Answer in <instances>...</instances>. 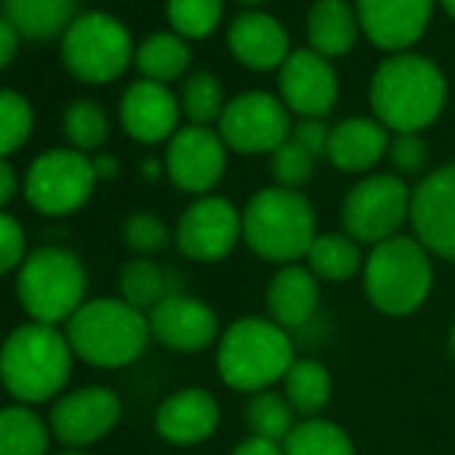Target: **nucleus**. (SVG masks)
<instances>
[{
    "label": "nucleus",
    "instance_id": "4c0bfd02",
    "mask_svg": "<svg viewBox=\"0 0 455 455\" xmlns=\"http://www.w3.org/2000/svg\"><path fill=\"white\" fill-rule=\"evenodd\" d=\"M124 239L134 252H142V255H156V252L166 250L172 242L169 228L164 225V220L150 214V212H134L126 220Z\"/></svg>",
    "mask_w": 455,
    "mask_h": 455
},
{
    "label": "nucleus",
    "instance_id": "c85d7f7f",
    "mask_svg": "<svg viewBox=\"0 0 455 455\" xmlns=\"http://www.w3.org/2000/svg\"><path fill=\"white\" fill-rule=\"evenodd\" d=\"M284 455H356L351 436L332 420L308 418L284 439Z\"/></svg>",
    "mask_w": 455,
    "mask_h": 455
},
{
    "label": "nucleus",
    "instance_id": "49530a36",
    "mask_svg": "<svg viewBox=\"0 0 455 455\" xmlns=\"http://www.w3.org/2000/svg\"><path fill=\"white\" fill-rule=\"evenodd\" d=\"M442 6L450 17H455V0H442Z\"/></svg>",
    "mask_w": 455,
    "mask_h": 455
},
{
    "label": "nucleus",
    "instance_id": "ea45409f",
    "mask_svg": "<svg viewBox=\"0 0 455 455\" xmlns=\"http://www.w3.org/2000/svg\"><path fill=\"white\" fill-rule=\"evenodd\" d=\"M25 255V234L14 217L0 214V276L9 274Z\"/></svg>",
    "mask_w": 455,
    "mask_h": 455
},
{
    "label": "nucleus",
    "instance_id": "2f4dec72",
    "mask_svg": "<svg viewBox=\"0 0 455 455\" xmlns=\"http://www.w3.org/2000/svg\"><path fill=\"white\" fill-rule=\"evenodd\" d=\"M247 426H250L252 436L284 444V439L290 436V431L298 423H295V410L287 402V396H282L276 391H260L252 396V402L247 407Z\"/></svg>",
    "mask_w": 455,
    "mask_h": 455
},
{
    "label": "nucleus",
    "instance_id": "0eeeda50",
    "mask_svg": "<svg viewBox=\"0 0 455 455\" xmlns=\"http://www.w3.org/2000/svg\"><path fill=\"white\" fill-rule=\"evenodd\" d=\"M17 292L25 311L38 324L73 319L86 295L84 263L78 260V255L62 247L36 250L20 271Z\"/></svg>",
    "mask_w": 455,
    "mask_h": 455
},
{
    "label": "nucleus",
    "instance_id": "1a4fd4ad",
    "mask_svg": "<svg viewBox=\"0 0 455 455\" xmlns=\"http://www.w3.org/2000/svg\"><path fill=\"white\" fill-rule=\"evenodd\" d=\"M62 54L76 78L86 84H110L132 62V36L108 14H84L68 28Z\"/></svg>",
    "mask_w": 455,
    "mask_h": 455
},
{
    "label": "nucleus",
    "instance_id": "79ce46f5",
    "mask_svg": "<svg viewBox=\"0 0 455 455\" xmlns=\"http://www.w3.org/2000/svg\"><path fill=\"white\" fill-rule=\"evenodd\" d=\"M17 44H20L17 28H14L6 17H0V68H6V65L14 60Z\"/></svg>",
    "mask_w": 455,
    "mask_h": 455
},
{
    "label": "nucleus",
    "instance_id": "e433bc0d",
    "mask_svg": "<svg viewBox=\"0 0 455 455\" xmlns=\"http://www.w3.org/2000/svg\"><path fill=\"white\" fill-rule=\"evenodd\" d=\"M314 164H316V158L303 145H298L292 137L271 153V172H274V180L279 188L298 190L300 185H306L314 174Z\"/></svg>",
    "mask_w": 455,
    "mask_h": 455
},
{
    "label": "nucleus",
    "instance_id": "a18cd8bd",
    "mask_svg": "<svg viewBox=\"0 0 455 455\" xmlns=\"http://www.w3.org/2000/svg\"><path fill=\"white\" fill-rule=\"evenodd\" d=\"M116 169H118V164H116V158H113V156H100V158L94 161V172H97V177H113V174H116Z\"/></svg>",
    "mask_w": 455,
    "mask_h": 455
},
{
    "label": "nucleus",
    "instance_id": "37998d69",
    "mask_svg": "<svg viewBox=\"0 0 455 455\" xmlns=\"http://www.w3.org/2000/svg\"><path fill=\"white\" fill-rule=\"evenodd\" d=\"M234 455H284V447L279 442H271V439L250 436L234 450Z\"/></svg>",
    "mask_w": 455,
    "mask_h": 455
},
{
    "label": "nucleus",
    "instance_id": "a19ab883",
    "mask_svg": "<svg viewBox=\"0 0 455 455\" xmlns=\"http://www.w3.org/2000/svg\"><path fill=\"white\" fill-rule=\"evenodd\" d=\"M330 134L332 129L322 121V118H303L292 126V140L298 145H303L314 158L327 156V145H330Z\"/></svg>",
    "mask_w": 455,
    "mask_h": 455
},
{
    "label": "nucleus",
    "instance_id": "72a5a7b5",
    "mask_svg": "<svg viewBox=\"0 0 455 455\" xmlns=\"http://www.w3.org/2000/svg\"><path fill=\"white\" fill-rule=\"evenodd\" d=\"M222 17V0H169V22L180 36L206 38Z\"/></svg>",
    "mask_w": 455,
    "mask_h": 455
},
{
    "label": "nucleus",
    "instance_id": "c756f323",
    "mask_svg": "<svg viewBox=\"0 0 455 455\" xmlns=\"http://www.w3.org/2000/svg\"><path fill=\"white\" fill-rule=\"evenodd\" d=\"M49 431L44 420L25 407L0 410V455H44Z\"/></svg>",
    "mask_w": 455,
    "mask_h": 455
},
{
    "label": "nucleus",
    "instance_id": "423d86ee",
    "mask_svg": "<svg viewBox=\"0 0 455 455\" xmlns=\"http://www.w3.org/2000/svg\"><path fill=\"white\" fill-rule=\"evenodd\" d=\"M148 338V316L132 308L126 300L113 298L84 303L68 324L70 348L84 362L97 367L132 364L145 351Z\"/></svg>",
    "mask_w": 455,
    "mask_h": 455
},
{
    "label": "nucleus",
    "instance_id": "f704fd0d",
    "mask_svg": "<svg viewBox=\"0 0 455 455\" xmlns=\"http://www.w3.org/2000/svg\"><path fill=\"white\" fill-rule=\"evenodd\" d=\"M65 134L78 150H94L108 137V116L97 102L81 100L68 108L65 116Z\"/></svg>",
    "mask_w": 455,
    "mask_h": 455
},
{
    "label": "nucleus",
    "instance_id": "4468645a",
    "mask_svg": "<svg viewBox=\"0 0 455 455\" xmlns=\"http://www.w3.org/2000/svg\"><path fill=\"white\" fill-rule=\"evenodd\" d=\"M225 172V142L206 126L180 129L166 150V174L185 193H209Z\"/></svg>",
    "mask_w": 455,
    "mask_h": 455
},
{
    "label": "nucleus",
    "instance_id": "58836bf2",
    "mask_svg": "<svg viewBox=\"0 0 455 455\" xmlns=\"http://www.w3.org/2000/svg\"><path fill=\"white\" fill-rule=\"evenodd\" d=\"M388 156L402 174H418L428 158V148L418 134H396L388 145Z\"/></svg>",
    "mask_w": 455,
    "mask_h": 455
},
{
    "label": "nucleus",
    "instance_id": "bb28decb",
    "mask_svg": "<svg viewBox=\"0 0 455 455\" xmlns=\"http://www.w3.org/2000/svg\"><path fill=\"white\" fill-rule=\"evenodd\" d=\"M177 292V276L153 260H132L121 271V295L137 311H153Z\"/></svg>",
    "mask_w": 455,
    "mask_h": 455
},
{
    "label": "nucleus",
    "instance_id": "39448f33",
    "mask_svg": "<svg viewBox=\"0 0 455 455\" xmlns=\"http://www.w3.org/2000/svg\"><path fill=\"white\" fill-rule=\"evenodd\" d=\"M362 274L370 303L388 316H407L418 311L434 284L431 252L410 236H394L375 244Z\"/></svg>",
    "mask_w": 455,
    "mask_h": 455
},
{
    "label": "nucleus",
    "instance_id": "a878e982",
    "mask_svg": "<svg viewBox=\"0 0 455 455\" xmlns=\"http://www.w3.org/2000/svg\"><path fill=\"white\" fill-rule=\"evenodd\" d=\"M308 271L319 282H348L364 268V258L359 250V242H354L348 234H319L306 255Z\"/></svg>",
    "mask_w": 455,
    "mask_h": 455
},
{
    "label": "nucleus",
    "instance_id": "473e14b6",
    "mask_svg": "<svg viewBox=\"0 0 455 455\" xmlns=\"http://www.w3.org/2000/svg\"><path fill=\"white\" fill-rule=\"evenodd\" d=\"M182 110L193 126H206L222 116V86L212 73H196L182 86Z\"/></svg>",
    "mask_w": 455,
    "mask_h": 455
},
{
    "label": "nucleus",
    "instance_id": "c9c22d12",
    "mask_svg": "<svg viewBox=\"0 0 455 455\" xmlns=\"http://www.w3.org/2000/svg\"><path fill=\"white\" fill-rule=\"evenodd\" d=\"M33 129V110L17 92H0V158L25 145Z\"/></svg>",
    "mask_w": 455,
    "mask_h": 455
},
{
    "label": "nucleus",
    "instance_id": "9d476101",
    "mask_svg": "<svg viewBox=\"0 0 455 455\" xmlns=\"http://www.w3.org/2000/svg\"><path fill=\"white\" fill-rule=\"evenodd\" d=\"M97 172L78 150H49L28 172V201L44 214H70L84 206L94 190Z\"/></svg>",
    "mask_w": 455,
    "mask_h": 455
},
{
    "label": "nucleus",
    "instance_id": "6ab92c4d",
    "mask_svg": "<svg viewBox=\"0 0 455 455\" xmlns=\"http://www.w3.org/2000/svg\"><path fill=\"white\" fill-rule=\"evenodd\" d=\"M121 121L124 129L140 142H161L177 134L180 124V105L174 94L156 81H137L129 86L121 102Z\"/></svg>",
    "mask_w": 455,
    "mask_h": 455
},
{
    "label": "nucleus",
    "instance_id": "7ed1b4c3",
    "mask_svg": "<svg viewBox=\"0 0 455 455\" xmlns=\"http://www.w3.org/2000/svg\"><path fill=\"white\" fill-rule=\"evenodd\" d=\"M295 364V348L287 330L271 319L244 316L236 319L220 338L217 370L220 378L247 394L268 391L276 380H284Z\"/></svg>",
    "mask_w": 455,
    "mask_h": 455
},
{
    "label": "nucleus",
    "instance_id": "8fccbe9b",
    "mask_svg": "<svg viewBox=\"0 0 455 455\" xmlns=\"http://www.w3.org/2000/svg\"><path fill=\"white\" fill-rule=\"evenodd\" d=\"M62 455H84V452H62Z\"/></svg>",
    "mask_w": 455,
    "mask_h": 455
},
{
    "label": "nucleus",
    "instance_id": "4be33fe9",
    "mask_svg": "<svg viewBox=\"0 0 455 455\" xmlns=\"http://www.w3.org/2000/svg\"><path fill=\"white\" fill-rule=\"evenodd\" d=\"M319 308V279L292 263L282 266V271L274 276L268 287V311L271 322H276L282 330H300L306 327Z\"/></svg>",
    "mask_w": 455,
    "mask_h": 455
},
{
    "label": "nucleus",
    "instance_id": "b1692460",
    "mask_svg": "<svg viewBox=\"0 0 455 455\" xmlns=\"http://www.w3.org/2000/svg\"><path fill=\"white\" fill-rule=\"evenodd\" d=\"M308 41L319 57H340L356 44V20L346 0H316L308 14Z\"/></svg>",
    "mask_w": 455,
    "mask_h": 455
},
{
    "label": "nucleus",
    "instance_id": "393cba45",
    "mask_svg": "<svg viewBox=\"0 0 455 455\" xmlns=\"http://www.w3.org/2000/svg\"><path fill=\"white\" fill-rule=\"evenodd\" d=\"M6 20L30 41H49L73 25L76 0H0Z\"/></svg>",
    "mask_w": 455,
    "mask_h": 455
},
{
    "label": "nucleus",
    "instance_id": "20e7f679",
    "mask_svg": "<svg viewBox=\"0 0 455 455\" xmlns=\"http://www.w3.org/2000/svg\"><path fill=\"white\" fill-rule=\"evenodd\" d=\"M73 348L52 324H25L0 351V380L22 402L52 399L70 378Z\"/></svg>",
    "mask_w": 455,
    "mask_h": 455
},
{
    "label": "nucleus",
    "instance_id": "c03bdc74",
    "mask_svg": "<svg viewBox=\"0 0 455 455\" xmlns=\"http://www.w3.org/2000/svg\"><path fill=\"white\" fill-rule=\"evenodd\" d=\"M17 190V177H14V169L0 158V206L9 204L12 196Z\"/></svg>",
    "mask_w": 455,
    "mask_h": 455
},
{
    "label": "nucleus",
    "instance_id": "09e8293b",
    "mask_svg": "<svg viewBox=\"0 0 455 455\" xmlns=\"http://www.w3.org/2000/svg\"><path fill=\"white\" fill-rule=\"evenodd\" d=\"M242 4H247V6H258V4H266V0H242Z\"/></svg>",
    "mask_w": 455,
    "mask_h": 455
},
{
    "label": "nucleus",
    "instance_id": "6e6552de",
    "mask_svg": "<svg viewBox=\"0 0 455 455\" xmlns=\"http://www.w3.org/2000/svg\"><path fill=\"white\" fill-rule=\"evenodd\" d=\"M412 190L396 174H372L356 182L340 209L343 234L359 244H383L399 236L410 217Z\"/></svg>",
    "mask_w": 455,
    "mask_h": 455
},
{
    "label": "nucleus",
    "instance_id": "2eb2a0df",
    "mask_svg": "<svg viewBox=\"0 0 455 455\" xmlns=\"http://www.w3.org/2000/svg\"><path fill=\"white\" fill-rule=\"evenodd\" d=\"M150 335L172 351L198 354L217 338V314L198 298L172 295L148 314Z\"/></svg>",
    "mask_w": 455,
    "mask_h": 455
},
{
    "label": "nucleus",
    "instance_id": "7c9ffc66",
    "mask_svg": "<svg viewBox=\"0 0 455 455\" xmlns=\"http://www.w3.org/2000/svg\"><path fill=\"white\" fill-rule=\"evenodd\" d=\"M188 62H190V52H188L185 41L172 33H158V36L148 38L137 52L140 73L156 84L180 78L185 73Z\"/></svg>",
    "mask_w": 455,
    "mask_h": 455
},
{
    "label": "nucleus",
    "instance_id": "f03ea898",
    "mask_svg": "<svg viewBox=\"0 0 455 455\" xmlns=\"http://www.w3.org/2000/svg\"><path fill=\"white\" fill-rule=\"evenodd\" d=\"M316 236L314 206L298 190L279 185L258 190L242 212V239L268 263L292 266L308 255Z\"/></svg>",
    "mask_w": 455,
    "mask_h": 455
},
{
    "label": "nucleus",
    "instance_id": "5701e85b",
    "mask_svg": "<svg viewBox=\"0 0 455 455\" xmlns=\"http://www.w3.org/2000/svg\"><path fill=\"white\" fill-rule=\"evenodd\" d=\"M388 134L380 121L348 118L330 134L327 158L343 172H367L388 153Z\"/></svg>",
    "mask_w": 455,
    "mask_h": 455
},
{
    "label": "nucleus",
    "instance_id": "cd10ccee",
    "mask_svg": "<svg viewBox=\"0 0 455 455\" xmlns=\"http://www.w3.org/2000/svg\"><path fill=\"white\" fill-rule=\"evenodd\" d=\"M284 396L295 412L314 418L327 407L332 396V378L327 367L316 359H295L290 372L284 375Z\"/></svg>",
    "mask_w": 455,
    "mask_h": 455
},
{
    "label": "nucleus",
    "instance_id": "f257e3e1",
    "mask_svg": "<svg viewBox=\"0 0 455 455\" xmlns=\"http://www.w3.org/2000/svg\"><path fill=\"white\" fill-rule=\"evenodd\" d=\"M444 78L439 68L418 54L386 60L370 86L375 118L396 134H418L444 108Z\"/></svg>",
    "mask_w": 455,
    "mask_h": 455
},
{
    "label": "nucleus",
    "instance_id": "dca6fc26",
    "mask_svg": "<svg viewBox=\"0 0 455 455\" xmlns=\"http://www.w3.org/2000/svg\"><path fill=\"white\" fill-rule=\"evenodd\" d=\"M279 92L290 110L303 118H322L335 108L338 78L324 57L316 52H295L282 65Z\"/></svg>",
    "mask_w": 455,
    "mask_h": 455
},
{
    "label": "nucleus",
    "instance_id": "9b49d317",
    "mask_svg": "<svg viewBox=\"0 0 455 455\" xmlns=\"http://www.w3.org/2000/svg\"><path fill=\"white\" fill-rule=\"evenodd\" d=\"M220 137L225 148H234L244 156L274 153L292 137L287 105L268 92L239 94L220 116Z\"/></svg>",
    "mask_w": 455,
    "mask_h": 455
},
{
    "label": "nucleus",
    "instance_id": "a211bd4d",
    "mask_svg": "<svg viewBox=\"0 0 455 455\" xmlns=\"http://www.w3.org/2000/svg\"><path fill=\"white\" fill-rule=\"evenodd\" d=\"M431 6L434 0H359V22L375 46L402 52L423 36Z\"/></svg>",
    "mask_w": 455,
    "mask_h": 455
},
{
    "label": "nucleus",
    "instance_id": "f3484780",
    "mask_svg": "<svg viewBox=\"0 0 455 455\" xmlns=\"http://www.w3.org/2000/svg\"><path fill=\"white\" fill-rule=\"evenodd\" d=\"M121 418V402L110 388L89 386L57 402L52 410V431L65 444H92L113 431Z\"/></svg>",
    "mask_w": 455,
    "mask_h": 455
},
{
    "label": "nucleus",
    "instance_id": "412c9836",
    "mask_svg": "<svg viewBox=\"0 0 455 455\" xmlns=\"http://www.w3.org/2000/svg\"><path fill=\"white\" fill-rule=\"evenodd\" d=\"M234 57L252 70H271L287 62V30L268 14H242L228 33Z\"/></svg>",
    "mask_w": 455,
    "mask_h": 455
},
{
    "label": "nucleus",
    "instance_id": "f8f14e48",
    "mask_svg": "<svg viewBox=\"0 0 455 455\" xmlns=\"http://www.w3.org/2000/svg\"><path fill=\"white\" fill-rule=\"evenodd\" d=\"M242 239V214L222 196L196 198L180 217L174 242L196 263H217L234 252Z\"/></svg>",
    "mask_w": 455,
    "mask_h": 455
},
{
    "label": "nucleus",
    "instance_id": "de8ad7c7",
    "mask_svg": "<svg viewBox=\"0 0 455 455\" xmlns=\"http://www.w3.org/2000/svg\"><path fill=\"white\" fill-rule=\"evenodd\" d=\"M450 354L455 356V324H452V332H450Z\"/></svg>",
    "mask_w": 455,
    "mask_h": 455
},
{
    "label": "nucleus",
    "instance_id": "ddd939ff",
    "mask_svg": "<svg viewBox=\"0 0 455 455\" xmlns=\"http://www.w3.org/2000/svg\"><path fill=\"white\" fill-rule=\"evenodd\" d=\"M410 222L431 255L455 263V164L431 172L412 190Z\"/></svg>",
    "mask_w": 455,
    "mask_h": 455
},
{
    "label": "nucleus",
    "instance_id": "aec40b11",
    "mask_svg": "<svg viewBox=\"0 0 455 455\" xmlns=\"http://www.w3.org/2000/svg\"><path fill=\"white\" fill-rule=\"evenodd\" d=\"M220 404L204 388L172 394L156 412V431L172 444H198L217 431Z\"/></svg>",
    "mask_w": 455,
    "mask_h": 455
}]
</instances>
